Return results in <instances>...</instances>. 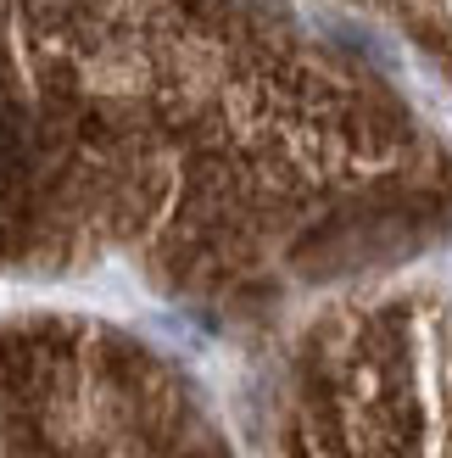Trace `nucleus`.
I'll use <instances>...</instances> for the list:
<instances>
[{
    "instance_id": "f257e3e1",
    "label": "nucleus",
    "mask_w": 452,
    "mask_h": 458,
    "mask_svg": "<svg viewBox=\"0 0 452 458\" xmlns=\"http://www.w3.org/2000/svg\"><path fill=\"white\" fill-rule=\"evenodd\" d=\"M290 458H452V308L431 291L319 318L285 375Z\"/></svg>"
},
{
    "instance_id": "f03ea898",
    "label": "nucleus",
    "mask_w": 452,
    "mask_h": 458,
    "mask_svg": "<svg viewBox=\"0 0 452 458\" xmlns=\"http://www.w3.org/2000/svg\"><path fill=\"white\" fill-rule=\"evenodd\" d=\"M0 458H230L156 358L101 330H0Z\"/></svg>"
}]
</instances>
